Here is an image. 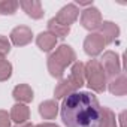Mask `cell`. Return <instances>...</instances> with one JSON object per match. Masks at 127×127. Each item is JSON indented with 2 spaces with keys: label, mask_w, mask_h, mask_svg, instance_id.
Masks as SVG:
<instances>
[{
  "label": "cell",
  "mask_w": 127,
  "mask_h": 127,
  "mask_svg": "<svg viewBox=\"0 0 127 127\" xmlns=\"http://www.w3.org/2000/svg\"><path fill=\"white\" fill-rule=\"evenodd\" d=\"M100 114L102 106L90 91H73L61 103V120L67 127H96Z\"/></svg>",
  "instance_id": "obj_1"
},
{
  "label": "cell",
  "mask_w": 127,
  "mask_h": 127,
  "mask_svg": "<svg viewBox=\"0 0 127 127\" xmlns=\"http://www.w3.org/2000/svg\"><path fill=\"white\" fill-rule=\"evenodd\" d=\"M73 60H75V52L72 51L70 46H67V45L58 46V49L48 60V67H49L51 75L60 78L63 75V72H64L66 66H69Z\"/></svg>",
  "instance_id": "obj_2"
},
{
  "label": "cell",
  "mask_w": 127,
  "mask_h": 127,
  "mask_svg": "<svg viewBox=\"0 0 127 127\" xmlns=\"http://www.w3.org/2000/svg\"><path fill=\"white\" fill-rule=\"evenodd\" d=\"M87 81H88V87L97 93H102L105 90V70L102 67V64L97 60H90V63L87 64Z\"/></svg>",
  "instance_id": "obj_3"
},
{
  "label": "cell",
  "mask_w": 127,
  "mask_h": 127,
  "mask_svg": "<svg viewBox=\"0 0 127 127\" xmlns=\"http://www.w3.org/2000/svg\"><path fill=\"white\" fill-rule=\"evenodd\" d=\"M81 24L87 30H96L102 26V15L100 11L94 6H88L81 14Z\"/></svg>",
  "instance_id": "obj_4"
},
{
  "label": "cell",
  "mask_w": 127,
  "mask_h": 127,
  "mask_svg": "<svg viewBox=\"0 0 127 127\" xmlns=\"http://www.w3.org/2000/svg\"><path fill=\"white\" fill-rule=\"evenodd\" d=\"M79 15V9L76 8V5L70 3V5H66L64 8H61L60 12L57 14V17L54 18L57 23H60L61 26H66V27H70V24L73 21H76Z\"/></svg>",
  "instance_id": "obj_5"
},
{
  "label": "cell",
  "mask_w": 127,
  "mask_h": 127,
  "mask_svg": "<svg viewBox=\"0 0 127 127\" xmlns=\"http://www.w3.org/2000/svg\"><path fill=\"white\" fill-rule=\"evenodd\" d=\"M103 46H105V40H103L100 33L88 34L85 42H84V48H85V52L88 55H97L99 52H102Z\"/></svg>",
  "instance_id": "obj_6"
},
{
  "label": "cell",
  "mask_w": 127,
  "mask_h": 127,
  "mask_svg": "<svg viewBox=\"0 0 127 127\" xmlns=\"http://www.w3.org/2000/svg\"><path fill=\"white\" fill-rule=\"evenodd\" d=\"M102 60H103V66L102 67H103L105 72H108V76L114 78L115 75H118V72H120V63H118L117 54L108 51V52L103 54V58Z\"/></svg>",
  "instance_id": "obj_7"
},
{
  "label": "cell",
  "mask_w": 127,
  "mask_h": 127,
  "mask_svg": "<svg viewBox=\"0 0 127 127\" xmlns=\"http://www.w3.org/2000/svg\"><path fill=\"white\" fill-rule=\"evenodd\" d=\"M18 3L24 9V12H27L29 17L36 18V20L43 17V8L39 0H23V2H18Z\"/></svg>",
  "instance_id": "obj_8"
},
{
  "label": "cell",
  "mask_w": 127,
  "mask_h": 127,
  "mask_svg": "<svg viewBox=\"0 0 127 127\" xmlns=\"http://www.w3.org/2000/svg\"><path fill=\"white\" fill-rule=\"evenodd\" d=\"M32 36H33L32 30L29 27H26V26H20V27L14 29L12 33H11V39H12V42L15 45H26V43H29L32 40Z\"/></svg>",
  "instance_id": "obj_9"
},
{
  "label": "cell",
  "mask_w": 127,
  "mask_h": 127,
  "mask_svg": "<svg viewBox=\"0 0 127 127\" xmlns=\"http://www.w3.org/2000/svg\"><path fill=\"white\" fill-rule=\"evenodd\" d=\"M100 29H102V37H103V40H105V43H111V42H114V39L118 36V33H120V29L114 24V23H111V21H105V23H102V26H100Z\"/></svg>",
  "instance_id": "obj_10"
},
{
  "label": "cell",
  "mask_w": 127,
  "mask_h": 127,
  "mask_svg": "<svg viewBox=\"0 0 127 127\" xmlns=\"http://www.w3.org/2000/svg\"><path fill=\"white\" fill-rule=\"evenodd\" d=\"M69 82L73 85L75 90H78L81 85H84V64L82 63H75V66L72 67Z\"/></svg>",
  "instance_id": "obj_11"
},
{
  "label": "cell",
  "mask_w": 127,
  "mask_h": 127,
  "mask_svg": "<svg viewBox=\"0 0 127 127\" xmlns=\"http://www.w3.org/2000/svg\"><path fill=\"white\" fill-rule=\"evenodd\" d=\"M36 42H37V45H39V48H40L42 51H49V49H52V48L55 46L57 37H55L54 34H51L49 32H45V33H40V34L37 36Z\"/></svg>",
  "instance_id": "obj_12"
},
{
  "label": "cell",
  "mask_w": 127,
  "mask_h": 127,
  "mask_svg": "<svg viewBox=\"0 0 127 127\" xmlns=\"http://www.w3.org/2000/svg\"><path fill=\"white\" fill-rule=\"evenodd\" d=\"M11 118L21 124V123H26V120H29V108L24 106V105H15L12 108V112H11Z\"/></svg>",
  "instance_id": "obj_13"
},
{
  "label": "cell",
  "mask_w": 127,
  "mask_h": 127,
  "mask_svg": "<svg viewBox=\"0 0 127 127\" xmlns=\"http://www.w3.org/2000/svg\"><path fill=\"white\" fill-rule=\"evenodd\" d=\"M48 29H49V33L54 34L55 37H64V36H67V33L70 32V27L61 26V24L57 23L54 18L49 20V23H48Z\"/></svg>",
  "instance_id": "obj_14"
},
{
  "label": "cell",
  "mask_w": 127,
  "mask_h": 127,
  "mask_svg": "<svg viewBox=\"0 0 127 127\" xmlns=\"http://www.w3.org/2000/svg\"><path fill=\"white\" fill-rule=\"evenodd\" d=\"M14 97L20 102H30L33 99V91L29 85H18L14 90Z\"/></svg>",
  "instance_id": "obj_15"
},
{
  "label": "cell",
  "mask_w": 127,
  "mask_h": 127,
  "mask_svg": "<svg viewBox=\"0 0 127 127\" xmlns=\"http://www.w3.org/2000/svg\"><path fill=\"white\" fill-rule=\"evenodd\" d=\"M109 90H111L112 94L123 96L126 93V78H124V75H120L115 79H112L111 85H109Z\"/></svg>",
  "instance_id": "obj_16"
},
{
  "label": "cell",
  "mask_w": 127,
  "mask_h": 127,
  "mask_svg": "<svg viewBox=\"0 0 127 127\" xmlns=\"http://www.w3.org/2000/svg\"><path fill=\"white\" fill-rule=\"evenodd\" d=\"M97 124H99V127H117V124H115V115L109 109L103 108L102 114H100V120H99Z\"/></svg>",
  "instance_id": "obj_17"
},
{
  "label": "cell",
  "mask_w": 127,
  "mask_h": 127,
  "mask_svg": "<svg viewBox=\"0 0 127 127\" xmlns=\"http://www.w3.org/2000/svg\"><path fill=\"white\" fill-rule=\"evenodd\" d=\"M39 111H40V115L43 118H48V120L49 118H54L55 114H57V103L52 102V100H48V102H45V103L40 105Z\"/></svg>",
  "instance_id": "obj_18"
},
{
  "label": "cell",
  "mask_w": 127,
  "mask_h": 127,
  "mask_svg": "<svg viewBox=\"0 0 127 127\" xmlns=\"http://www.w3.org/2000/svg\"><path fill=\"white\" fill-rule=\"evenodd\" d=\"M20 3L15 0H2L0 2V14L2 15H12L17 12Z\"/></svg>",
  "instance_id": "obj_19"
},
{
  "label": "cell",
  "mask_w": 127,
  "mask_h": 127,
  "mask_svg": "<svg viewBox=\"0 0 127 127\" xmlns=\"http://www.w3.org/2000/svg\"><path fill=\"white\" fill-rule=\"evenodd\" d=\"M11 64L8 61L3 60V57H0V81H5L11 76Z\"/></svg>",
  "instance_id": "obj_20"
},
{
  "label": "cell",
  "mask_w": 127,
  "mask_h": 127,
  "mask_svg": "<svg viewBox=\"0 0 127 127\" xmlns=\"http://www.w3.org/2000/svg\"><path fill=\"white\" fill-rule=\"evenodd\" d=\"M9 49H11L9 40H8L5 36H0V57H3L5 54H8Z\"/></svg>",
  "instance_id": "obj_21"
},
{
  "label": "cell",
  "mask_w": 127,
  "mask_h": 127,
  "mask_svg": "<svg viewBox=\"0 0 127 127\" xmlns=\"http://www.w3.org/2000/svg\"><path fill=\"white\" fill-rule=\"evenodd\" d=\"M0 127H9V115L5 111H0Z\"/></svg>",
  "instance_id": "obj_22"
},
{
  "label": "cell",
  "mask_w": 127,
  "mask_h": 127,
  "mask_svg": "<svg viewBox=\"0 0 127 127\" xmlns=\"http://www.w3.org/2000/svg\"><path fill=\"white\" fill-rule=\"evenodd\" d=\"M37 127H57V126H54V124H40Z\"/></svg>",
  "instance_id": "obj_23"
},
{
  "label": "cell",
  "mask_w": 127,
  "mask_h": 127,
  "mask_svg": "<svg viewBox=\"0 0 127 127\" xmlns=\"http://www.w3.org/2000/svg\"><path fill=\"white\" fill-rule=\"evenodd\" d=\"M17 127H34V126H32V124H21V126H17Z\"/></svg>",
  "instance_id": "obj_24"
}]
</instances>
